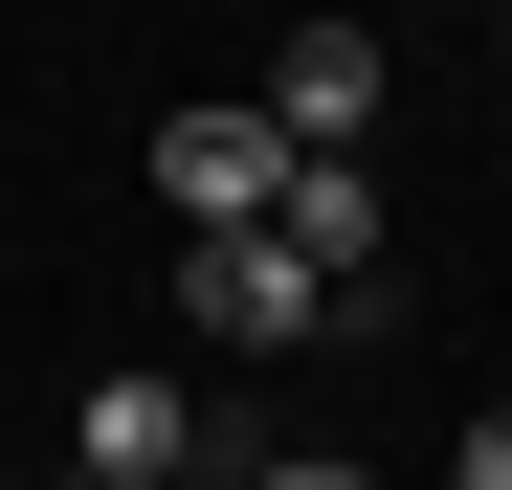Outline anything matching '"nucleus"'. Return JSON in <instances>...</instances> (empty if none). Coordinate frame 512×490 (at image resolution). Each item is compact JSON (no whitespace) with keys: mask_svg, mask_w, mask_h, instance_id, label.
<instances>
[{"mask_svg":"<svg viewBox=\"0 0 512 490\" xmlns=\"http://www.w3.org/2000/svg\"><path fill=\"white\" fill-rule=\"evenodd\" d=\"M179 335H223V357H290V335H334V290L290 268L268 223H179Z\"/></svg>","mask_w":512,"mask_h":490,"instance_id":"nucleus-1","label":"nucleus"},{"mask_svg":"<svg viewBox=\"0 0 512 490\" xmlns=\"http://www.w3.org/2000/svg\"><path fill=\"white\" fill-rule=\"evenodd\" d=\"M67 490H201V401L179 379H90V401H67Z\"/></svg>","mask_w":512,"mask_h":490,"instance_id":"nucleus-2","label":"nucleus"},{"mask_svg":"<svg viewBox=\"0 0 512 490\" xmlns=\"http://www.w3.org/2000/svg\"><path fill=\"white\" fill-rule=\"evenodd\" d=\"M268 134H290V156H357V134H379V23H357V0H312V23H290Z\"/></svg>","mask_w":512,"mask_h":490,"instance_id":"nucleus-3","label":"nucleus"},{"mask_svg":"<svg viewBox=\"0 0 512 490\" xmlns=\"http://www.w3.org/2000/svg\"><path fill=\"white\" fill-rule=\"evenodd\" d=\"M268 179H290L268 112H156V201L179 223H268Z\"/></svg>","mask_w":512,"mask_h":490,"instance_id":"nucleus-4","label":"nucleus"},{"mask_svg":"<svg viewBox=\"0 0 512 490\" xmlns=\"http://www.w3.org/2000/svg\"><path fill=\"white\" fill-rule=\"evenodd\" d=\"M268 245H290L312 290H357L379 268V179H357V156H290V179H268Z\"/></svg>","mask_w":512,"mask_h":490,"instance_id":"nucleus-5","label":"nucleus"},{"mask_svg":"<svg viewBox=\"0 0 512 490\" xmlns=\"http://www.w3.org/2000/svg\"><path fill=\"white\" fill-rule=\"evenodd\" d=\"M446 490H512V401H490V424H468V446H446Z\"/></svg>","mask_w":512,"mask_h":490,"instance_id":"nucleus-6","label":"nucleus"},{"mask_svg":"<svg viewBox=\"0 0 512 490\" xmlns=\"http://www.w3.org/2000/svg\"><path fill=\"white\" fill-rule=\"evenodd\" d=\"M245 490H357V468H245Z\"/></svg>","mask_w":512,"mask_h":490,"instance_id":"nucleus-7","label":"nucleus"}]
</instances>
